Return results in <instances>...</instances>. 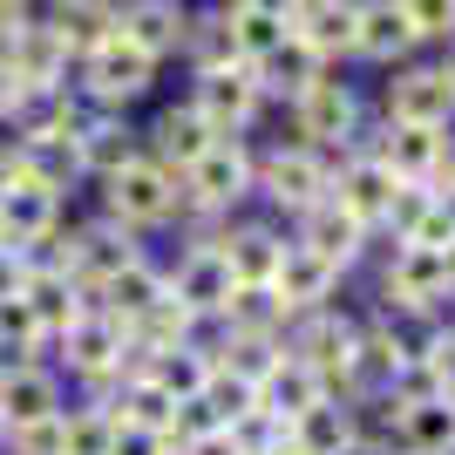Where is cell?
Masks as SVG:
<instances>
[{"label": "cell", "instance_id": "ba28073f", "mask_svg": "<svg viewBox=\"0 0 455 455\" xmlns=\"http://www.w3.org/2000/svg\"><path fill=\"white\" fill-rule=\"evenodd\" d=\"M7 68H14L20 82H28V95H55L68 89V48H61V35L48 28V20H28L14 41H7Z\"/></svg>", "mask_w": 455, "mask_h": 455}, {"label": "cell", "instance_id": "30bf717a", "mask_svg": "<svg viewBox=\"0 0 455 455\" xmlns=\"http://www.w3.org/2000/svg\"><path fill=\"white\" fill-rule=\"evenodd\" d=\"M171 299L184 306L190 320H197V313H225V306H231V266H225V251H218V238L190 245V259L177 266Z\"/></svg>", "mask_w": 455, "mask_h": 455}, {"label": "cell", "instance_id": "4fadbf2b", "mask_svg": "<svg viewBox=\"0 0 455 455\" xmlns=\"http://www.w3.org/2000/svg\"><path fill=\"white\" fill-rule=\"evenodd\" d=\"M354 20H361L354 0H299V14L285 20V35L306 41L326 61V55H354Z\"/></svg>", "mask_w": 455, "mask_h": 455}, {"label": "cell", "instance_id": "836d02e7", "mask_svg": "<svg viewBox=\"0 0 455 455\" xmlns=\"http://www.w3.org/2000/svg\"><path fill=\"white\" fill-rule=\"evenodd\" d=\"M428 211H435V190H428V184H395V204H387V218H380V225H395V245H408Z\"/></svg>", "mask_w": 455, "mask_h": 455}, {"label": "cell", "instance_id": "6da1fadb", "mask_svg": "<svg viewBox=\"0 0 455 455\" xmlns=\"http://www.w3.org/2000/svg\"><path fill=\"white\" fill-rule=\"evenodd\" d=\"M184 177L164 171L156 156H130L123 171H109V211L116 225H156V218H171V211H184Z\"/></svg>", "mask_w": 455, "mask_h": 455}, {"label": "cell", "instance_id": "ab89813d", "mask_svg": "<svg viewBox=\"0 0 455 455\" xmlns=\"http://www.w3.org/2000/svg\"><path fill=\"white\" fill-rule=\"evenodd\" d=\"M28 245H0V299H14L20 285H28Z\"/></svg>", "mask_w": 455, "mask_h": 455}, {"label": "cell", "instance_id": "52a82bcc", "mask_svg": "<svg viewBox=\"0 0 455 455\" xmlns=\"http://www.w3.org/2000/svg\"><path fill=\"white\" fill-rule=\"evenodd\" d=\"M387 299L401 313H435L449 299V266H442V251L428 245H395V266H387Z\"/></svg>", "mask_w": 455, "mask_h": 455}, {"label": "cell", "instance_id": "ee69618b", "mask_svg": "<svg viewBox=\"0 0 455 455\" xmlns=\"http://www.w3.org/2000/svg\"><path fill=\"white\" fill-rule=\"evenodd\" d=\"M340 455H380V449H374V442H367V435H354V442H347Z\"/></svg>", "mask_w": 455, "mask_h": 455}, {"label": "cell", "instance_id": "3957f363", "mask_svg": "<svg viewBox=\"0 0 455 455\" xmlns=\"http://www.w3.org/2000/svg\"><path fill=\"white\" fill-rule=\"evenodd\" d=\"M251 177H259V190H266L272 204H285V211H313V204H326L333 197V177H326V164H320V150H272L266 164H251Z\"/></svg>", "mask_w": 455, "mask_h": 455}, {"label": "cell", "instance_id": "bcb514c9", "mask_svg": "<svg viewBox=\"0 0 455 455\" xmlns=\"http://www.w3.org/2000/svg\"><path fill=\"white\" fill-rule=\"evenodd\" d=\"M0 449H7V421H0Z\"/></svg>", "mask_w": 455, "mask_h": 455}, {"label": "cell", "instance_id": "44dd1931", "mask_svg": "<svg viewBox=\"0 0 455 455\" xmlns=\"http://www.w3.org/2000/svg\"><path fill=\"white\" fill-rule=\"evenodd\" d=\"M61 340H68V367L89 374V380H109L116 367H123V326H116L109 313H82Z\"/></svg>", "mask_w": 455, "mask_h": 455}, {"label": "cell", "instance_id": "9c48e42d", "mask_svg": "<svg viewBox=\"0 0 455 455\" xmlns=\"http://www.w3.org/2000/svg\"><path fill=\"white\" fill-rule=\"evenodd\" d=\"M387 449L395 455H455V395L435 401H408L387 428Z\"/></svg>", "mask_w": 455, "mask_h": 455}, {"label": "cell", "instance_id": "ac0fdd59", "mask_svg": "<svg viewBox=\"0 0 455 455\" xmlns=\"http://www.w3.org/2000/svg\"><path fill=\"white\" fill-rule=\"evenodd\" d=\"M292 109H299V136L306 150H320V143H340L347 130H354V95H347V82H313L306 95H292Z\"/></svg>", "mask_w": 455, "mask_h": 455}, {"label": "cell", "instance_id": "4dcf8cb0", "mask_svg": "<svg viewBox=\"0 0 455 455\" xmlns=\"http://www.w3.org/2000/svg\"><path fill=\"white\" fill-rule=\"evenodd\" d=\"M225 28H231V48H238V61H245V68H259V61H266L272 48L285 41V20L259 14V7H231Z\"/></svg>", "mask_w": 455, "mask_h": 455}, {"label": "cell", "instance_id": "277c9868", "mask_svg": "<svg viewBox=\"0 0 455 455\" xmlns=\"http://www.w3.org/2000/svg\"><path fill=\"white\" fill-rule=\"evenodd\" d=\"M354 354H361V326L340 320V313H306L299 340H292V361L313 367L326 387H354Z\"/></svg>", "mask_w": 455, "mask_h": 455}, {"label": "cell", "instance_id": "5b68a950", "mask_svg": "<svg viewBox=\"0 0 455 455\" xmlns=\"http://www.w3.org/2000/svg\"><path fill=\"white\" fill-rule=\"evenodd\" d=\"M82 61H89V82H82V89H89L102 109H116V102H136V95L150 89V76H156V55H143V48H136L123 28H116V35L102 41L95 55H82Z\"/></svg>", "mask_w": 455, "mask_h": 455}, {"label": "cell", "instance_id": "7c38bea8", "mask_svg": "<svg viewBox=\"0 0 455 455\" xmlns=\"http://www.w3.org/2000/svg\"><path fill=\"white\" fill-rule=\"evenodd\" d=\"M340 285V266H326L320 251H306V245H285L279 272H272V292H279L285 313H320V299Z\"/></svg>", "mask_w": 455, "mask_h": 455}, {"label": "cell", "instance_id": "1f68e13d", "mask_svg": "<svg viewBox=\"0 0 455 455\" xmlns=\"http://www.w3.org/2000/svg\"><path fill=\"white\" fill-rule=\"evenodd\" d=\"M130 156H136L130 130H123V123H109V116H102V123L82 136V171H102V177H109V171H123Z\"/></svg>", "mask_w": 455, "mask_h": 455}, {"label": "cell", "instance_id": "5bb4252c", "mask_svg": "<svg viewBox=\"0 0 455 455\" xmlns=\"http://www.w3.org/2000/svg\"><path fill=\"white\" fill-rule=\"evenodd\" d=\"M20 299H28V313H35L41 340H48V333H68V326L89 313V306H82V285L68 279L61 266H35V272H28V285H20Z\"/></svg>", "mask_w": 455, "mask_h": 455}, {"label": "cell", "instance_id": "8992f818", "mask_svg": "<svg viewBox=\"0 0 455 455\" xmlns=\"http://www.w3.org/2000/svg\"><path fill=\"white\" fill-rule=\"evenodd\" d=\"M259 82H251V68L245 61H231V68H197V95H190V109L204 116L218 136H231V130H245L251 116H259Z\"/></svg>", "mask_w": 455, "mask_h": 455}, {"label": "cell", "instance_id": "74e56055", "mask_svg": "<svg viewBox=\"0 0 455 455\" xmlns=\"http://www.w3.org/2000/svg\"><path fill=\"white\" fill-rule=\"evenodd\" d=\"M421 361H428V374L442 380V395H455V333H435V340L421 347Z\"/></svg>", "mask_w": 455, "mask_h": 455}, {"label": "cell", "instance_id": "e0dca14e", "mask_svg": "<svg viewBox=\"0 0 455 455\" xmlns=\"http://www.w3.org/2000/svg\"><path fill=\"white\" fill-rule=\"evenodd\" d=\"M116 28H123L143 55H156V61L177 55V48H184V35H190V20H184V7H177V0H130V7L116 14Z\"/></svg>", "mask_w": 455, "mask_h": 455}, {"label": "cell", "instance_id": "f1b7e54d", "mask_svg": "<svg viewBox=\"0 0 455 455\" xmlns=\"http://www.w3.org/2000/svg\"><path fill=\"white\" fill-rule=\"evenodd\" d=\"M143 380H156L171 401H197L211 380V354H197V347H171V354H156V361H143Z\"/></svg>", "mask_w": 455, "mask_h": 455}, {"label": "cell", "instance_id": "d6a6232c", "mask_svg": "<svg viewBox=\"0 0 455 455\" xmlns=\"http://www.w3.org/2000/svg\"><path fill=\"white\" fill-rule=\"evenodd\" d=\"M116 442V415H61V455H109Z\"/></svg>", "mask_w": 455, "mask_h": 455}, {"label": "cell", "instance_id": "83f0119b", "mask_svg": "<svg viewBox=\"0 0 455 455\" xmlns=\"http://www.w3.org/2000/svg\"><path fill=\"white\" fill-rule=\"evenodd\" d=\"M251 82H259V89H279V95H306L313 82H320V55H313L306 41L285 35L279 48H272V55L251 68Z\"/></svg>", "mask_w": 455, "mask_h": 455}, {"label": "cell", "instance_id": "e575fe53", "mask_svg": "<svg viewBox=\"0 0 455 455\" xmlns=\"http://www.w3.org/2000/svg\"><path fill=\"white\" fill-rule=\"evenodd\" d=\"M184 48L197 55V68H231V61H238V48H231V28H225V20H190Z\"/></svg>", "mask_w": 455, "mask_h": 455}, {"label": "cell", "instance_id": "d4e9b609", "mask_svg": "<svg viewBox=\"0 0 455 455\" xmlns=\"http://www.w3.org/2000/svg\"><path fill=\"white\" fill-rule=\"evenodd\" d=\"M55 415H61V395H55L48 374L14 367V374L0 380V421H7V428H35V421H55Z\"/></svg>", "mask_w": 455, "mask_h": 455}, {"label": "cell", "instance_id": "cb8c5ba5", "mask_svg": "<svg viewBox=\"0 0 455 455\" xmlns=\"http://www.w3.org/2000/svg\"><path fill=\"white\" fill-rule=\"evenodd\" d=\"M164 292H171V285L156 279V272L143 266V259H130L123 272H109V279L95 285V299H102V313H109L116 326H136V320H143V313H150L156 299H164Z\"/></svg>", "mask_w": 455, "mask_h": 455}, {"label": "cell", "instance_id": "ffe728a7", "mask_svg": "<svg viewBox=\"0 0 455 455\" xmlns=\"http://www.w3.org/2000/svg\"><path fill=\"white\" fill-rule=\"evenodd\" d=\"M320 401H326V380L313 374V367H299L292 354H279V361H272V374L259 380V408H272L285 428H292L306 408H320Z\"/></svg>", "mask_w": 455, "mask_h": 455}, {"label": "cell", "instance_id": "f35d334b", "mask_svg": "<svg viewBox=\"0 0 455 455\" xmlns=\"http://www.w3.org/2000/svg\"><path fill=\"white\" fill-rule=\"evenodd\" d=\"M20 455H61V415L55 421H35V428H14Z\"/></svg>", "mask_w": 455, "mask_h": 455}, {"label": "cell", "instance_id": "f546056e", "mask_svg": "<svg viewBox=\"0 0 455 455\" xmlns=\"http://www.w3.org/2000/svg\"><path fill=\"white\" fill-rule=\"evenodd\" d=\"M354 435H361V428H354V415H347L340 401H320V408H306V415L292 421V442H299L306 455H340Z\"/></svg>", "mask_w": 455, "mask_h": 455}, {"label": "cell", "instance_id": "7402d4cb", "mask_svg": "<svg viewBox=\"0 0 455 455\" xmlns=\"http://www.w3.org/2000/svg\"><path fill=\"white\" fill-rule=\"evenodd\" d=\"M150 143H156V164L184 177L190 164H197V156H204L211 143H218V130H211L204 116H197V109H190V102H184V109H164V116H156Z\"/></svg>", "mask_w": 455, "mask_h": 455}, {"label": "cell", "instance_id": "484cf974", "mask_svg": "<svg viewBox=\"0 0 455 455\" xmlns=\"http://www.w3.org/2000/svg\"><path fill=\"white\" fill-rule=\"evenodd\" d=\"M48 28L61 35V48H68V55H95V48L116 35V7H109V0H61Z\"/></svg>", "mask_w": 455, "mask_h": 455}, {"label": "cell", "instance_id": "8fae6325", "mask_svg": "<svg viewBox=\"0 0 455 455\" xmlns=\"http://www.w3.org/2000/svg\"><path fill=\"white\" fill-rule=\"evenodd\" d=\"M455 116V82L442 68H408L387 89V123H421V130H449Z\"/></svg>", "mask_w": 455, "mask_h": 455}, {"label": "cell", "instance_id": "d590c367", "mask_svg": "<svg viewBox=\"0 0 455 455\" xmlns=\"http://www.w3.org/2000/svg\"><path fill=\"white\" fill-rule=\"evenodd\" d=\"M421 41H455V0H401Z\"/></svg>", "mask_w": 455, "mask_h": 455}, {"label": "cell", "instance_id": "d6986e66", "mask_svg": "<svg viewBox=\"0 0 455 455\" xmlns=\"http://www.w3.org/2000/svg\"><path fill=\"white\" fill-rule=\"evenodd\" d=\"M395 184H401V177L387 171L380 156H354V164L340 171V190H333V204H347L367 231H374L380 218H387V204H395Z\"/></svg>", "mask_w": 455, "mask_h": 455}, {"label": "cell", "instance_id": "f6af8a7d", "mask_svg": "<svg viewBox=\"0 0 455 455\" xmlns=\"http://www.w3.org/2000/svg\"><path fill=\"white\" fill-rule=\"evenodd\" d=\"M442 266H449V292H455V245H449V251H442Z\"/></svg>", "mask_w": 455, "mask_h": 455}, {"label": "cell", "instance_id": "2e32d148", "mask_svg": "<svg viewBox=\"0 0 455 455\" xmlns=\"http://www.w3.org/2000/svg\"><path fill=\"white\" fill-rule=\"evenodd\" d=\"M415 41L421 35H415V20H408L401 0H367L361 20H354V55H367V61H401Z\"/></svg>", "mask_w": 455, "mask_h": 455}, {"label": "cell", "instance_id": "7a4b0ae2", "mask_svg": "<svg viewBox=\"0 0 455 455\" xmlns=\"http://www.w3.org/2000/svg\"><path fill=\"white\" fill-rule=\"evenodd\" d=\"M245 190H251V156L238 150V136H218L184 171V211H231Z\"/></svg>", "mask_w": 455, "mask_h": 455}, {"label": "cell", "instance_id": "7bdbcfd3", "mask_svg": "<svg viewBox=\"0 0 455 455\" xmlns=\"http://www.w3.org/2000/svg\"><path fill=\"white\" fill-rule=\"evenodd\" d=\"M238 7H259V14H272V20H292V14H299V0H238Z\"/></svg>", "mask_w": 455, "mask_h": 455}, {"label": "cell", "instance_id": "9a60e30c", "mask_svg": "<svg viewBox=\"0 0 455 455\" xmlns=\"http://www.w3.org/2000/svg\"><path fill=\"white\" fill-rule=\"evenodd\" d=\"M299 245H306V251H320L326 266H354V259H361V245H367V225H361L347 204H333V197H326V204L306 211Z\"/></svg>", "mask_w": 455, "mask_h": 455}, {"label": "cell", "instance_id": "b9f144b4", "mask_svg": "<svg viewBox=\"0 0 455 455\" xmlns=\"http://www.w3.org/2000/svg\"><path fill=\"white\" fill-rule=\"evenodd\" d=\"M184 455H245V449H238V435H231V428H211V435L184 442Z\"/></svg>", "mask_w": 455, "mask_h": 455}, {"label": "cell", "instance_id": "8d00e7d4", "mask_svg": "<svg viewBox=\"0 0 455 455\" xmlns=\"http://www.w3.org/2000/svg\"><path fill=\"white\" fill-rule=\"evenodd\" d=\"M109 455H171V435H164V428H143V421H116Z\"/></svg>", "mask_w": 455, "mask_h": 455}, {"label": "cell", "instance_id": "603a6c76", "mask_svg": "<svg viewBox=\"0 0 455 455\" xmlns=\"http://www.w3.org/2000/svg\"><path fill=\"white\" fill-rule=\"evenodd\" d=\"M449 150V136L442 130H421V123H387V136H380V164L401 177V184H421V177L435 171V156Z\"/></svg>", "mask_w": 455, "mask_h": 455}, {"label": "cell", "instance_id": "60d3db41", "mask_svg": "<svg viewBox=\"0 0 455 455\" xmlns=\"http://www.w3.org/2000/svg\"><path fill=\"white\" fill-rule=\"evenodd\" d=\"M28 102H35V95H28V82H20L14 68L0 61V116H20V109H28Z\"/></svg>", "mask_w": 455, "mask_h": 455}, {"label": "cell", "instance_id": "4316f807", "mask_svg": "<svg viewBox=\"0 0 455 455\" xmlns=\"http://www.w3.org/2000/svg\"><path fill=\"white\" fill-rule=\"evenodd\" d=\"M218 251H225V266H231V285H272V272L285 259V245L259 225L238 231V238H218Z\"/></svg>", "mask_w": 455, "mask_h": 455}]
</instances>
